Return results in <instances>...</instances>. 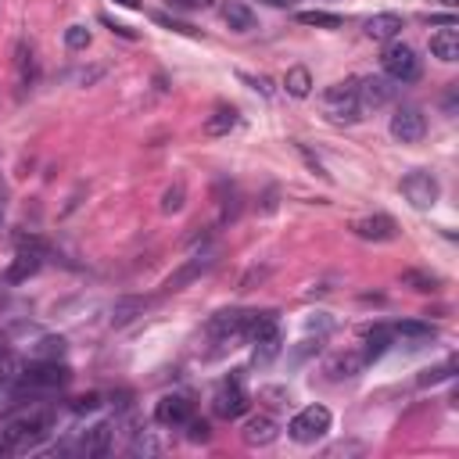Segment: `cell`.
<instances>
[{"label": "cell", "mask_w": 459, "mask_h": 459, "mask_svg": "<svg viewBox=\"0 0 459 459\" xmlns=\"http://www.w3.org/2000/svg\"><path fill=\"white\" fill-rule=\"evenodd\" d=\"M284 86H288L291 98H309V94H313V72H309L305 65H295V68H288Z\"/></svg>", "instance_id": "22"}, {"label": "cell", "mask_w": 459, "mask_h": 459, "mask_svg": "<svg viewBox=\"0 0 459 459\" xmlns=\"http://www.w3.org/2000/svg\"><path fill=\"white\" fill-rule=\"evenodd\" d=\"M423 133H427V119H423L420 108L406 105V108H399V112L392 115V137H395L399 144H420Z\"/></svg>", "instance_id": "7"}, {"label": "cell", "mask_w": 459, "mask_h": 459, "mask_svg": "<svg viewBox=\"0 0 459 459\" xmlns=\"http://www.w3.org/2000/svg\"><path fill=\"white\" fill-rule=\"evenodd\" d=\"M255 362L258 366H265V362H273V359H277L281 355V348H284V337H281V327H269L265 334H258L255 341Z\"/></svg>", "instance_id": "20"}, {"label": "cell", "mask_w": 459, "mask_h": 459, "mask_svg": "<svg viewBox=\"0 0 459 459\" xmlns=\"http://www.w3.org/2000/svg\"><path fill=\"white\" fill-rule=\"evenodd\" d=\"M4 352H8V341H4V337H0V355H4Z\"/></svg>", "instance_id": "38"}, {"label": "cell", "mask_w": 459, "mask_h": 459, "mask_svg": "<svg viewBox=\"0 0 459 459\" xmlns=\"http://www.w3.org/2000/svg\"><path fill=\"white\" fill-rule=\"evenodd\" d=\"M40 262H44V248L36 241H22V248H19V255H15L12 269H8V281L19 284V281L33 277V273L40 269Z\"/></svg>", "instance_id": "12"}, {"label": "cell", "mask_w": 459, "mask_h": 459, "mask_svg": "<svg viewBox=\"0 0 459 459\" xmlns=\"http://www.w3.org/2000/svg\"><path fill=\"white\" fill-rule=\"evenodd\" d=\"M392 341H395V330H392L388 323H374L370 330L362 334V355H366V362L381 359V355L392 348Z\"/></svg>", "instance_id": "16"}, {"label": "cell", "mask_w": 459, "mask_h": 459, "mask_svg": "<svg viewBox=\"0 0 459 459\" xmlns=\"http://www.w3.org/2000/svg\"><path fill=\"white\" fill-rule=\"evenodd\" d=\"M327 431H330V409H327V406H305V409L295 413V420L288 423V434H291L298 445H316Z\"/></svg>", "instance_id": "3"}, {"label": "cell", "mask_w": 459, "mask_h": 459, "mask_svg": "<svg viewBox=\"0 0 459 459\" xmlns=\"http://www.w3.org/2000/svg\"><path fill=\"white\" fill-rule=\"evenodd\" d=\"M402 194L413 209H434L438 198H441V183L434 179V172L427 169H413L406 179H402Z\"/></svg>", "instance_id": "5"}, {"label": "cell", "mask_w": 459, "mask_h": 459, "mask_svg": "<svg viewBox=\"0 0 459 459\" xmlns=\"http://www.w3.org/2000/svg\"><path fill=\"white\" fill-rule=\"evenodd\" d=\"M112 438H115V423H94V427H90V431L83 434L79 452H83L86 459H101V455H108Z\"/></svg>", "instance_id": "13"}, {"label": "cell", "mask_w": 459, "mask_h": 459, "mask_svg": "<svg viewBox=\"0 0 459 459\" xmlns=\"http://www.w3.org/2000/svg\"><path fill=\"white\" fill-rule=\"evenodd\" d=\"M183 427H187V438H191V441H209V423H205V420H194V416H191Z\"/></svg>", "instance_id": "31"}, {"label": "cell", "mask_w": 459, "mask_h": 459, "mask_svg": "<svg viewBox=\"0 0 459 459\" xmlns=\"http://www.w3.org/2000/svg\"><path fill=\"white\" fill-rule=\"evenodd\" d=\"M362 366H366V355H362V352H355V348H348V352L330 355V362H327V374H330L334 381H344V377L362 374Z\"/></svg>", "instance_id": "17"}, {"label": "cell", "mask_w": 459, "mask_h": 459, "mask_svg": "<svg viewBox=\"0 0 459 459\" xmlns=\"http://www.w3.org/2000/svg\"><path fill=\"white\" fill-rule=\"evenodd\" d=\"M191 416H194V406H191L187 395H165V399H158V406H154V420H158L162 427H183Z\"/></svg>", "instance_id": "9"}, {"label": "cell", "mask_w": 459, "mask_h": 459, "mask_svg": "<svg viewBox=\"0 0 459 459\" xmlns=\"http://www.w3.org/2000/svg\"><path fill=\"white\" fill-rule=\"evenodd\" d=\"M352 230H355V237H362V241H395V237H399V223H395L392 216H384V212L362 216Z\"/></svg>", "instance_id": "11"}, {"label": "cell", "mask_w": 459, "mask_h": 459, "mask_svg": "<svg viewBox=\"0 0 459 459\" xmlns=\"http://www.w3.org/2000/svg\"><path fill=\"white\" fill-rule=\"evenodd\" d=\"M392 330H395V337H416V341H427V337H434L431 323H395Z\"/></svg>", "instance_id": "25"}, {"label": "cell", "mask_w": 459, "mask_h": 459, "mask_svg": "<svg viewBox=\"0 0 459 459\" xmlns=\"http://www.w3.org/2000/svg\"><path fill=\"white\" fill-rule=\"evenodd\" d=\"M72 381V370L58 359H36L33 366H26L22 377H19V388L15 395H44V392H54V388H65Z\"/></svg>", "instance_id": "1"}, {"label": "cell", "mask_w": 459, "mask_h": 459, "mask_svg": "<svg viewBox=\"0 0 459 459\" xmlns=\"http://www.w3.org/2000/svg\"><path fill=\"white\" fill-rule=\"evenodd\" d=\"M431 54H434L438 61H445V65L459 61V33H455L452 26L438 29V33L431 36Z\"/></svg>", "instance_id": "19"}, {"label": "cell", "mask_w": 459, "mask_h": 459, "mask_svg": "<svg viewBox=\"0 0 459 459\" xmlns=\"http://www.w3.org/2000/svg\"><path fill=\"white\" fill-rule=\"evenodd\" d=\"M223 22H226L233 33H251V29L258 26L255 12L244 4V0H226V4H223Z\"/></svg>", "instance_id": "18"}, {"label": "cell", "mask_w": 459, "mask_h": 459, "mask_svg": "<svg viewBox=\"0 0 459 459\" xmlns=\"http://www.w3.org/2000/svg\"><path fill=\"white\" fill-rule=\"evenodd\" d=\"M448 377H452V362L438 366V370H427V374L420 377V384H441V381H448Z\"/></svg>", "instance_id": "32"}, {"label": "cell", "mask_w": 459, "mask_h": 459, "mask_svg": "<svg viewBox=\"0 0 459 459\" xmlns=\"http://www.w3.org/2000/svg\"><path fill=\"white\" fill-rule=\"evenodd\" d=\"M101 22H105V26L112 29V33H119V36H126V40H133V33H130L126 26H119V22H112V19H101Z\"/></svg>", "instance_id": "34"}, {"label": "cell", "mask_w": 459, "mask_h": 459, "mask_svg": "<svg viewBox=\"0 0 459 459\" xmlns=\"http://www.w3.org/2000/svg\"><path fill=\"white\" fill-rule=\"evenodd\" d=\"M323 108L337 123H359L362 119V105H359V94H355V79H344V83L327 86Z\"/></svg>", "instance_id": "2"}, {"label": "cell", "mask_w": 459, "mask_h": 459, "mask_svg": "<svg viewBox=\"0 0 459 459\" xmlns=\"http://www.w3.org/2000/svg\"><path fill=\"white\" fill-rule=\"evenodd\" d=\"M130 313H144V302H137V298H133V302H119V305H115L112 323H130V320H133Z\"/></svg>", "instance_id": "29"}, {"label": "cell", "mask_w": 459, "mask_h": 459, "mask_svg": "<svg viewBox=\"0 0 459 459\" xmlns=\"http://www.w3.org/2000/svg\"><path fill=\"white\" fill-rule=\"evenodd\" d=\"M65 47L68 51H86L90 47V29L86 26H68L65 29Z\"/></svg>", "instance_id": "27"}, {"label": "cell", "mask_w": 459, "mask_h": 459, "mask_svg": "<svg viewBox=\"0 0 459 459\" xmlns=\"http://www.w3.org/2000/svg\"><path fill=\"white\" fill-rule=\"evenodd\" d=\"M262 4H269V8H284L288 0H262Z\"/></svg>", "instance_id": "36"}, {"label": "cell", "mask_w": 459, "mask_h": 459, "mask_svg": "<svg viewBox=\"0 0 459 459\" xmlns=\"http://www.w3.org/2000/svg\"><path fill=\"white\" fill-rule=\"evenodd\" d=\"M277 420H273L269 413H255V416H248L244 420V427H241V438H244V445H269L273 438H277Z\"/></svg>", "instance_id": "15"}, {"label": "cell", "mask_w": 459, "mask_h": 459, "mask_svg": "<svg viewBox=\"0 0 459 459\" xmlns=\"http://www.w3.org/2000/svg\"><path fill=\"white\" fill-rule=\"evenodd\" d=\"M441 4H445V8H455V4H459V0H441Z\"/></svg>", "instance_id": "37"}, {"label": "cell", "mask_w": 459, "mask_h": 459, "mask_svg": "<svg viewBox=\"0 0 459 459\" xmlns=\"http://www.w3.org/2000/svg\"><path fill=\"white\" fill-rule=\"evenodd\" d=\"M169 4L179 12H209V8H216V0H169Z\"/></svg>", "instance_id": "30"}, {"label": "cell", "mask_w": 459, "mask_h": 459, "mask_svg": "<svg viewBox=\"0 0 459 459\" xmlns=\"http://www.w3.org/2000/svg\"><path fill=\"white\" fill-rule=\"evenodd\" d=\"M402 15H395V12H381V15H374V19H366V26H362V33L370 36L374 44H392L399 33H402Z\"/></svg>", "instance_id": "14"}, {"label": "cell", "mask_w": 459, "mask_h": 459, "mask_svg": "<svg viewBox=\"0 0 459 459\" xmlns=\"http://www.w3.org/2000/svg\"><path fill=\"white\" fill-rule=\"evenodd\" d=\"M298 22L302 26H320V29H341L344 26V19L330 15V12H298Z\"/></svg>", "instance_id": "24"}, {"label": "cell", "mask_w": 459, "mask_h": 459, "mask_svg": "<svg viewBox=\"0 0 459 459\" xmlns=\"http://www.w3.org/2000/svg\"><path fill=\"white\" fill-rule=\"evenodd\" d=\"M233 126H237V112H233L230 105H219V108L205 119V133H209V137H226Z\"/></svg>", "instance_id": "21"}, {"label": "cell", "mask_w": 459, "mask_h": 459, "mask_svg": "<svg viewBox=\"0 0 459 459\" xmlns=\"http://www.w3.org/2000/svg\"><path fill=\"white\" fill-rule=\"evenodd\" d=\"M355 94H359L362 112L388 108V105L399 98V83L388 79V75H366V79H355Z\"/></svg>", "instance_id": "6"}, {"label": "cell", "mask_w": 459, "mask_h": 459, "mask_svg": "<svg viewBox=\"0 0 459 459\" xmlns=\"http://www.w3.org/2000/svg\"><path fill=\"white\" fill-rule=\"evenodd\" d=\"M381 68L395 83H416L420 79V58H416V51L409 44H392L384 51V58H381Z\"/></svg>", "instance_id": "4"}, {"label": "cell", "mask_w": 459, "mask_h": 459, "mask_svg": "<svg viewBox=\"0 0 459 459\" xmlns=\"http://www.w3.org/2000/svg\"><path fill=\"white\" fill-rule=\"evenodd\" d=\"M94 409H101V395H83L72 402V413H94Z\"/></svg>", "instance_id": "33"}, {"label": "cell", "mask_w": 459, "mask_h": 459, "mask_svg": "<svg viewBox=\"0 0 459 459\" xmlns=\"http://www.w3.org/2000/svg\"><path fill=\"white\" fill-rule=\"evenodd\" d=\"M212 409H216V416H223V420H237V416H244V413H248V392H244L241 377L226 381V384L216 392Z\"/></svg>", "instance_id": "8"}, {"label": "cell", "mask_w": 459, "mask_h": 459, "mask_svg": "<svg viewBox=\"0 0 459 459\" xmlns=\"http://www.w3.org/2000/svg\"><path fill=\"white\" fill-rule=\"evenodd\" d=\"M244 327H248V313H219L212 316L209 323V334L219 341V344H230V341H244Z\"/></svg>", "instance_id": "10"}, {"label": "cell", "mask_w": 459, "mask_h": 459, "mask_svg": "<svg viewBox=\"0 0 459 459\" xmlns=\"http://www.w3.org/2000/svg\"><path fill=\"white\" fill-rule=\"evenodd\" d=\"M183 198H187V194H183V187H179V183H176V187H169V191L162 194V212H165V216L179 212V209H183Z\"/></svg>", "instance_id": "28"}, {"label": "cell", "mask_w": 459, "mask_h": 459, "mask_svg": "<svg viewBox=\"0 0 459 459\" xmlns=\"http://www.w3.org/2000/svg\"><path fill=\"white\" fill-rule=\"evenodd\" d=\"M36 359H61L65 355V337H44L36 348H33Z\"/></svg>", "instance_id": "26"}, {"label": "cell", "mask_w": 459, "mask_h": 459, "mask_svg": "<svg viewBox=\"0 0 459 459\" xmlns=\"http://www.w3.org/2000/svg\"><path fill=\"white\" fill-rule=\"evenodd\" d=\"M209 265H212V258H202V255H198L194 262H187V265H183V269L176 273V277H169V284H165V288H169V291H179L183 284H187V281H194L198 273H205Z\"/></svg>", "instance_id": "23"}, {"label": "cell", "mask_w": 459, "mask_h": 459, "mask_svg": "<svg viewBox=\"0 0 459 459\" xmlns=\"http://www.w3.org/2000/svg\"><path fill=\"white\" fill-rule=\"evenodd\" d=\"M115 4H119V8H137L140 0H115Z\"/></svg>", "instance_id": "35"}]
</instances>
